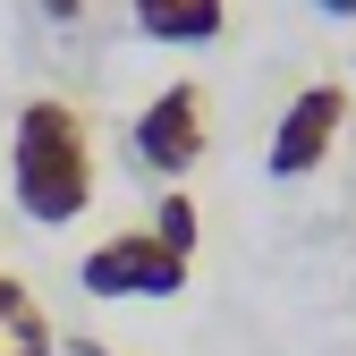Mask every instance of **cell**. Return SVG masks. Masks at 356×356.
Returning <instances> with one entry per match:
<instances>
[{
    "label": "cell",
    "mask_w": 356,
    "mask_h": 356,
    "mask_svg": "<svg viewBox=\"0 0 356 356\" xmlns=\"http://www.w3.org/2000/svg\"><path fill=\"white\" fill-rule=\"evenodd\" d=\"M127 153H136L153 178H187L212 153V102H204V85L195 76L161 85V94L136 111V127H127Z\"/></svg>",
    "instance_id": "cell-2"
},
{
    "label": "cell",
    "mask_w": 356,
    "mask_h": 356,
    "mask_svg": "<svg viewBox=\"0 0 356 356\" xmlns=\"http://www.w3.org/2000/svg\"><path fill=\"white\" fill-rule=\"evenodd\" d=\"M9 187L17 212L42 220V229H68V220L94 204V127H85L76 102L34 94L9 127Z\"/></svg>",
    "instance_id": "cell-1"
},
{
    "label": "cell",
    "mask_w": 356,
    "mask_h": 356,
    "mask_svg": "<svg viewBox=\"0 0 356 356\" xmlns=\"http://www.w3.org/2000/svg\"><path fill=\"white\" fill-rule=\"evenodd\" d=\"M153 238H161L170 254H187V263H195V238H204V212H195V195H187V187H170V195L153 204Z\"/></svg>",
    "instance_id": "cell-7"
},
{
    "label": "cell",
    "mask_w": 356,
    "mask_h": 356,
    "mask_svg": "<svg viewBox=\"0 0 356 356\" xmlns=\"http://www.w3.org/2000/svg\"><path fill=\"white\" fill-rule=\"evenodd\" d=\"M136 34L170 42V51H195V42H220L229 34V0H127Z\"/></svg>",
    "instance_id": "cell-5"
},
{
    "label": "cell",
    "mask_w": 356,
    "mask_h": 356,
    "mask_svg": "<svg viewBox=\"0 0 356 356\" xmlns=\"http://www.w3.org/2000/svg\"><path fill=\"white\" fill-rule=\"evenodd\" d=\"M76 280H85V297H178L195 280V263L187 254H170L153 229H119V238H102V246H85V263H76Z\"/></svg>",
    "instance_id": "cell-3"
},
{
    "label": "cell",
    "mask_w": 356,
    "mask_h": 356,
    "mask_svg": "<svg viewBox=\"0 0 356 356\" xmlns=\"http://www.w3.org/2000/svg\"><path fill=\"white\" fill-rule=\"evenodd\" d=\"M314 9H323V17H348V26H356V0H314Z\"/></svg>",
    "instance_id": "cell-10"
},
{
    "label": "cell",
    "mask_w": 356,
    "mask_h": 356,
    "mask_svg": "<svg viewBox=\"0 0 356 356\" xmlns=\"http://www.w3.org/2000/svg\"><path fill=\"white\" fill-rule=\"evenodd\" d=\"M339 127H348V85H297V102L280 111V127H272V145H263V170L272 178H314L323 161H331V145H339Z\"/></svg>",
    "instance_id": "cell-4"
},
{
    "label": "cell",
    "mask_w": 356,
    "mask_h": 356,
    "mask_svg": "<svg viewBox=\"0 0 356 356\" xmlns=\"http://www.w3.org/2000/svg\"><path fill=\"white\" fill-rule=\"evenodd\" d=\"M0 356H60L51 314H42V297L17 272H0Z\"/></svg>",
    "instance_id": "cell-6"
},
{
    "label": "cell",
    "mask_w": 356,
    "mask_h": 356,
    "mask_svg": "<svg viewBox=\"0 0 356 356\" xmlns=\"http://www.w3.org/2000/svg\"><path fill=\"white\" fill-rule=\"evenodd\" d=\"M34 9L51 17V26H76V17H85V0H34Z\"/></svg>",
    "instance_id": "cell-8"
},
{
    "label": "cell",
    "mask_w": 356,
    "mask_h": 356,
    "mask_svg": "<svg viewBox=\"0 0 356 356\" xmlns=\"http://www.w3.org/2000/svg\"><path fill=\"white\" fill-rule=\"evenodd\" d=\"M60 356H111L102 339H85V331H60Z\"/></svg>",
    "instance_id": "cell-9"
}]
</instances>
